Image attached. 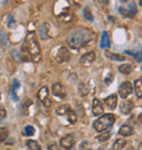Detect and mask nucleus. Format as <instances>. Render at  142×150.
<instances>
[{"label": "nucleus", "instance_id": "obj_7", "mask_svg": "<svg viewBox=\"0 0 142 150\" xmlns=\"http://www.w3.org/2000/svg\"><path fill=\"white\" fill-rule=\"evenodd\" d=\"M119 12L124 16V17H129V18H134L136 14H137V12H138V9H137V6H136V4L134 2H130L129 4V8L127 9H124V8H119Z\"/></svg>", "mask_w": 142, "mask_h": 150}, {"label": "nucleus", "instance_id": "obj_8", "mask_svg": "<svg viewBox=\"0 0 142 150\" xmlns=\"http://www.w3.org/2000/svg\"><path fill=\"white\" fill-rule=\"evenodd\" d=\"M51 92L57 98H60V99H65L66 98V89L61 83H54L53 87H51Z\"/></svg>", "mask_w": 142, "mask_h": 150}, {"label": "nucleus", "instance_id": "obj_13", "mask_svg": "<svg viewBox=\"0 0 142 150\" xmlns=\"http://www.w3.org/2000/svg\"><path fill=\"white\" fill-rule=\"evenodd\" d=\"M134 104L132 101L125 100L120 104V112L122 113V114L127 115V114H129V113L134 110Z\"/></svg>", "mask_w": 142, "mask_h": 150}, {"label": "nucleus", "instance_id": "obj_10", "mask_svg": "<svg viewBox=\"0 0 142 150\" xmlns=\"http://www.w3.org/2000/svg\"><path fill=\"white\" fill-rule=\"evenodd\" d=\"M60 145L65 149H71L72 147L75 146V138H73L72 135H67V136L61 138Z\"/></svg>", "mask_w": 142, "mask_h": 150}, {"label": "nucleus", "instance_id": "obj_33", "mask_svg": "<svg viewBox=\"0 0 142 150\" xmlns=\"http://www.w3.org/2000/svg\"><path fill=\"white\" fill-rule=\"evenodd\" d=\"M113 78H114V76L112 75V74H109V75L105 78V83L110 84V83H112V81H113Z\"/></svg>", "mask_w": 142, "mask_h": 150}, {"label": "nucleus", "instance_id": "obj_5", "mask_svg": "<svg viewBox=\"0 0 142 150\" xmlns=\"http://www.w3.org/2000/svg\"><path fill=\"white\" fill-rule=\"evenodd\" d=\"M132 91H134V88H132V86H131V83H130L129 81H125V82H122V83L120 84V87H119V96H120V98H122V99H126V98H128V96L132 93Z\"/></svg>", "mask_w": 142, "mask_h": 150}, {"label": "nucleus", "instance_id": "obj_40", "mask_svg": "<svg viewBox=\"0 0 142 150\" xmlns=\"http://www.w3.org/2000/svg\"><path fill=\"white\" fill-rule=\"evenodd\" d=\"M121 2H126V1H127V0H120Z\"/></svg>", "mask_w": 142, "mask_h": 150}, {"label": "nucleus", "instance_id": "obj_30", "mask_svg": "<svg viewBox=\"0 0 142 150\" xmlns=\"http://www.w3.org/2000/svg\"><path fill=\"white\" fill-rule=\"evenodd\" d=\"M67 118H68V121H69V123H71V124H75V122H77V114H75L72 110H71L70 112L67 114Z\"/></svg>", "mask_w": 142, "mask_h": 150}, {"label": "nucleus", "instance_id": "obj_12", "mask_svg": "<svg viewBox=\"0 0 142 150\" xmlns=\"http://www.w3.org/2000/svg\"><path fill=\"white\" fill-rule=\"evenodd\" d=\"M38 34H39V38L41 40H47L49 38V24L44 22L43 24H41L39 29H38Z\"/></svg>", "mask_w": 142, "mask_h": 150}, {"label": "nucleus", "instance_id": "obj_29", "mask_svg": "<svg viewBox=\"0 0 142 150\" xmlns=\"http://www.w3.org/2000/svg\"><path fill=\"white\" fill-rule=\"evenodd\" d=\"M79 93L81 96H85L89 93V89L88 87L84 83H80L79 84Z\"/></svg>", "mask_w": 142, "mask_h": 150}, {"label": "nucleus", "instance_id": "obj_38", "mask_svg": "<svg viewBox=\"0 0 142 150\" xmlns=\"http://www.w3.org/2000/svg\"><path fill=\"white\" fill-rule=\"evenodd\" d=\"M126 150H134V148H132V147H129V148H127Z\"/></svg>", "mask_w": 142, "mask_h": 150}, {"label": "nucleus", "instance_id": "obj_18", "mask_svg": "<svg viewBox=\"0 0 142 150\" xmlns=\"http://www.w3.org/2000/svg\"><path fill=\"white\" fill-rule=\"evenodd\" d=\"M105 55H106V57H108L109 59L115 60V62H125L126 60V57L124 56V55L116 54V53H112V52H108V50H106V52H105Z\"/></svg>", "mask_w": 142, "mask_h": 150}, {"label": "nucleus", "instance_id": "obj_20", "mask_svg": "<svg viewBox=\"0 0 142 150\" xmlns=\"http://www.w3.org/2000/svg\"><path fill=\"white\" fill-rule=\"evenodd\" d=\"M110 46V41H109L108 34L106 31L102 33V38H101V48H107Z\"/></svg>", "mask_w": 142, "mask_h": 150}, {"label": "nucleus", "instance_id": "obj_11", "mask_svg": "<svg viewBox=\"0 0 142 150\" xmlns=\"http://www.w3.org/2000/svg\"><path fill=\"white\" fill-rule=\"evenodd\" d=\"M92 112L95 116H100L104 113V108H103V104H102V102L100 100H97V99L93 100Z\"/></svg>", "mask_w": 142, "mask_h": 150}, {"label": "nucleus", "instance_id": "obj_16", "mask_svg": "<svg viewBox=\"0 0 142 150\" xmlns=\"http://www.w3.org/2000/svg\"><path fill=\"white\" fill-rule=\"evenodd\" d=\"M20 88V83H19V81L17 79H13L12 81V86L10 88V93H11V99L13 101H19V98H18V94H17V91L18 89Z\"/></svg>", "mask_w": 142, "mask_h": 150}, {"label": "nucleus", "instance_id": "obj_23", "mask_svg": "<svg viewBox=\"0 0 142 150\" xmlns=\"http://www.w3.org/2000/svg\"><path fill=\"white\" fill-rule=\"evenodd\" d=\"M118 70L124 75H129V74H131V71L134 70V67L130 64H124V65H120L118 67Z\"/></svg>", "mask_w": 142, "mask_h": 150}, {"label": "nucleus", "instance_id": "obj_21", "mask_svg": "<svg viewBox=\"0 0 142 150\" xmlns=\"http://www.w3.org/2000/svg\"><path fill=\"white\" fill-rule=\"evenodd\" d=\"M127 145V142L124 138H118L113 144V150H122Z\"/></svg>", "mask_w": 142, "mask_h": 150}, {"label": "nucleus", "instance_id": "obj_37", "mask_svg": "<svg viewBox=\"0 0 142 150\" xmlns=\"http://www.w3.org/2000/svg\"><path fill=\"white\" fill-rule=\"evenodd\" d=\"M102 1H103L104 4H108V2H109V0H102Z\"/></svg>", "mask_w": 142, "mask_h": 150}, {"label": "nucleus", "instance_id": "obj_3", "mask_svg": "<svg viewBox=\"0 0 142 150\" xmlns=\"http://www.w3.org/2000/svg\"><path fill=\"white\" fill-rule=\"evenodd\" d=\"M115 123V115L114 114H104V115H102L100 118H97L95 122H94V129H95L96 132H104L106 129L110 128L113 124Z\"/></svg>", "mask_w": 142, "mask_h": 150}, {"label": "nucleus", "instance_id": "obj_15", "mask_svg": "<svg viewBox=\"0 0 142 150\" xmlns=\"http://www.w3.org/2000/svg\"><path fill=\"white\" fill-rule=\"evenodd\" d=\"M104 102H105V104L107 105L109 108L115 110L116 106H117V102H118L117 96H116V94H110V96H108L106 99H105Z\"/></svg>", "mask_w": 142, "mask_h": 150}, {"label": "nucleus", "instance_id": "obj_25", "mask_svg": "<svg viewBox=\"0 0 142 150\" xmlns=\"http://www.w3.org/2000/svg\"><path fill=\"white\" fill-rule=\"evenodd\" d=\"M9 44V40L7 34L4 33V31H0V45L2 47H7Z\"/></svg>", "mask_w": 142, "mask_h": 150}, {"label": "nucleus", "instance_id": "obj_34", "mask_svg": "<svg viewBox=\"0 0 142 150\" xmlns=\"http://www.w3.org/2000/svg\"><path fill=\"white\" fill-rule=\"evenodd\" d=\"M8 19H9V22H8V25L10 28H12V25L14 24V19L11 14H8Z\"/></svg>", "mask_w": 142, "mask_h": 150}, {"label": "nucleus", "instance_id": "obj_36", "mask_svg": "<svg viewBox=\"0 0 142 150\" xmlns=\"http://www.w3.org/2000/svg\"><path fill=\"white\" fill-rule=\"evenodd\" d=\"M10 1H11V0H4V4H8Z\"/></svg>", "mask_w": 142, "mask_h": 150}, {"label": "nucleus", "instance_id": "obj_19", "mask_svg": "<svg viewBox=\"0 0 142 150\" xmlns=\"http://www.w3.org/2000/svg\"><path fill=\"white\" fill-rule=\"evenodd\" d=\"M71 110V106L69 104H63V105H59L58 108H56V113L58 114V115H60V116H67V114L69 112H70Z\"/></svg>", "mask_w": 142, "mask_h": 150}, {"label": "nucleus", "instance_id": "obj_35", "mask_svg": "<svg viewBox=\"0 0 142 150\" xmlns=\"http://www.w3.org/2000/svg\"><path fill=\"white\" fill-rule=\"evenodd\" d=\"M48 148H49L50 150H58V146H57L56 144H51V145H49Z\"/></svg>", "mask_w": 142, "mask_h": 150}, {"label": "nucleus", "instance_id": "obj_31", "mask_svg": "<svg viewBox=\"0 0 142 150\" xmlns=\"http://www.w3.org/2000/svg\"><path fill=\"white\" fill-rule=\"evenodd\" d=\"M25 136H33L34 134H35V128H34L33 126H26L24 128V132H23Z\"/></svg>", "mask_w": 142, "mask_h": 150}, {"label": "nucleus", "instance_id": "obj_28", "mask_svg": "<svg viewBox=\"0 0 142 150\" xmlns=\"http://www.w3.org/2000/svg\"><path fill=\"white\" fill-rule=\"evenodd\" d=\"M83 16L86 20H89V21H93V14L89 7H85V8L83 9Z\"/></svg>", "mask_w": 142, "mask_h": 150}, {"label": "nucleus", "instance_id": "obj_1", "mask_svg": "<svg viewBox=\"0 0 142 150\" xmlns=\"http://www.w3.org/2000/svg\"><path fill=\"white\" fill-rule=\"evenodd\" d=\"M21 58L26 62H34V63H37L42 58L41 47L38 45L34 33L27 34L25 38L21 47Z\"/></svg>", "mask_w": 142, "mask_h": 150}, {"label": "nucleus", "instance_id": "obj_2", "mask_svg": "<svg viewBox=\"0 0 142 150\" xmlns=\"http://www.w3.org/2000/svg\"><path fill=\"white\" fill-rule=\"evenodd\" d=\"M93 33L86 28H78V29L71 31L67 36V44L71 48L79 50L84 46H86L89 43L93 40Z\"/></svg>", "mask_w": 142, "mask_h": 150}, {"label": "nucleus", "instance_id": "obj_32", "mask_svg": "<svg viewBox=\"0 0 142 150\" xmlns=\"http://www.w3.org/2000/svg\"><path fill=\"white\" fill-rule=\"evenodd\" d=\"M6 116H7V111L4 108H0V122L2 121Z\"/></svg>", "mask_w": 142, "mask_h": 150}, {"label": "nucleus", "instance_id": "obj_26", "mask_svg": "<svg viewBox=\"0 0 142 150\" xmlns=\"http://www.w3.org/2000/svg\"><path fill=\"white\" fill-rule=\"evenodd\" d=\"M8 129L6 128V127H0V142H6V139L8 138Z\"/></svg>", "mask_w": 142, "mask_h": 150}, {"label": "nucleus", "instance_id": "obj_27", "mask_svg": "<svg viewBox=\"0 0 142 150\" xmlns=\"http://www.w3.org/2000/svg\"><path fill=\"white\" fill-rule=\"evenodd\" d=\"M109 137H110V133H109V132H106V133H102L101 135H98V136L96 137V139L100 142H103L108 140Z\"/></svg>", "mask_w": 142, "mask_h": 150}, {"label": "nucleus", "instance_id": "obj_4", "mask_svg": "<svg viewBox=\"0 0 142 150\" xmlns=\"http://www.w3.org/2000/svg\"><path fill=\"white\" fill-rule=\"evenodd\" d=\"M70 59V53H69V50L66 48V47H63V46H60L57 52H56V54H55V60L57 62V63H65V62H67Z\"/></svg>", "mask_w": 142, "mask_h": 150}, {"label": "nucleus", "instance_id": "obj_24", "mask_svg": "<svg viewBox=\"0 0 142 150\" xmlns=\"http://www.w3.org/2000/svg\"><path fill=\"white\" fill-rule=\"evenodd\" d=\"M26 147L29 150H42V147L35 140H26Z\"/></svg>", "mask_w": 142, "mask_h": 150}, {"label": "nucleus", "instance_id": "obj_14", "mask_svg": "<svg viewBox=\"0 0 142 150\" xmlns=\"http://www.w3.org/2000/svg\"><path fill=\"white\" fill-rule=\"evenodd\" d=\"M134 133V127L129 124H125V125H122L119 128L118 130V134L121 135V136H125V137H128V136H131L132 134Z\"/></svg>", "mask_w": 142, "mask_h": 150}, {"label": "nucleus", "instance_id": "obj_17", "mask_svg": "<svg viewBox=\"0 0 142 150\" xmlns=\"http://www.w3.org/2000/svg\"><path fill=\"white\" fill-rule=\"evenodd\" d=\"M125 54H129L130 56H132L138 63H141L142 62V48L141 47L136 48L134 50H126Z\"/></svg>", "mask_w": 142, "mask_h": 150}, {"label": "nucleus", "instance_id": "obj_41", "mask_svg": "<svg viewBox=\"0 0 142 150\" xmlns=\"http://www.w3.org/2000/svg\"><path fill=\"white\" fill-rule=\"evenodd\" d=\"M141 69H142V67H141Z\"/></svg>", "mask_w": 142, "mask_h": 150}, {"label": "nucleus", "instance_id": "obj_39", "mask_svg": "<svg viewBox=\"0 0 142 150\" xmlns=\"http://www.w3.org/2000/svg\"><path fill=\"white\" fill-rule=\"evenodd\" d=\"M139 4H140V6H142V0H139Z\"/></svg>", "mask_w": 142, "mask_h": 150}, {"label": "nucleus", "instance_id": "obj_22", "mask_svg": "<svg viewBox=\"0 0 142 150\" xmlns=\"http://www.w3.org/2000/svg\"><path fill=\"white\" fill-rule=\"evenodd\" d=\"M134 91L138 99H142V78L134 81Z\"/></svg>", "mask_w": 142, "mask_h": 150}, {"label": "nucleus", "instance_id": "obj_6", "mask_svg": "<svg viewBox=\"0 0 142 150\" xmlns=\"http://www.w3.org/2000/svg\"><path fill=\"white\" fill-rule=\"evenodd\" d=\"M48 94H49V90H48V88L47 87L41 88L37 93L38 100L41 101L42 103H44L46 106H49L50 105V101H49V99H48Z\"/></svg>", "mask_w": 142, "mask_h": 150}, {"label": "nucleus", "instance_id": "obj_9", "mask_svg": "<svg viewBox=\"0 0 142 150\" xmlns=\"http://www.w3.org/2000/svg\"><path fill=\"white\" fill-rule=\"evenodd\" d=\"M95 60V53L94 52H89L86 54H84L81 58H80V64L82 66L89 67L93 64V62Z\"/></svg>", "mask_w": 142, "mask_h": 150}]
</instances>
